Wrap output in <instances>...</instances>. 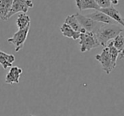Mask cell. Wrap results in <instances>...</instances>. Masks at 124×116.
I'll return each mask as SVG.
<instances>
[{
    "label": "cell",
    "instance_id": "obj_1",
    "mask_svg": "<svg viewBox=\"0 0 124 116\" xmlns=\"http://www.w3.org/2000/svg\"><path fill=\"white\" fill-rule=\"evenodd\" d=\"M123 31L118 24H102L95 34L100 46L106 47L108 43L121 34Z\"/></svg>",
    "mask_w": 124,
    "mask_h": 116
},
{
    "label": "cell",
    "instance_id": "obj_2",
    "mask_svg": "<svg viewBox=\"0 0 124 116\" xmlns=\"http://www.w3.org/2000/svg\"><path fill=\"white\" fill-rule=\"evenodd\" d=\"M79 42L78 44L80 45V52L85 53L92 50L94 48H96L100 46L95 34L91 32H85L80 33Z\"/></svg>",
    "mask_w": 124,
    "mask_h": 116
},
{
    "label": "cell",
    "instance_id": "obj_3",
    "mask_svg": "<svg viewBox=\"0 0 124 116\" xmlns=\"http://www.w3.org/2000/svg\"><path fill=\"white\" fill-rule=\"evenodd\" d=\"M95 59H96L98 62L101 63L102 70H104L107 75H109L116 66V63L113 62L111 53H110L107 47H104L102 52L100 54H96V55H95Z\"/></svg>",
    "mask_w": 124,
    "mask_h": 116
},
{
    "label": "cell",
    "instance_id": "obj_4",
    "mask_svg": "<svg viewBox=\"0 0 124 116\" xmlns=\"http://www.w3.org/2000/svg\"><path fill=\"white\" fill-rule=\"evenodd\" d=\"M29 31L30 26H27L24 29H19L18 31L15 32L12 37L7 40L8 43H11L15 47V52H19L23 48L24 44L27 39L28 34H29Z\"/></svg>",
    "mask_w": 124,
    "mask_h": 116
},
{
    "label": "cell",
    "instance_id": "obj_5",
    "mask_svg": "<svg viewBox=\"0 0 124 116\" xmlns=\"http://www.w3.org/2000/svg\"><path fill=\"white\" fill-rule=\"evenodd\" d=\"M76 16L77 20H78V22L82 26V27L85 30V31L87 32H91L94 34H96L97 31H99L100 27L101 26V23H99L97 21H95L92 19L88 18L86 15H83L79 13L74 14Z\"/></svg>",
    "mask_w": 124,
    "mask_h": 116
},
{
    "label": "cell",
    "instance_id": "obj_6",
    "mask_svg": "<svg viewBox=\"0 0 124 116\" xmlns=\"http://www.w3.org/2000/svg\"><path fill=\"white\" fill-rule=\"evenodd\" d=\"M33 7H34V3L32 2V0H13L11 9L8 13L7 20L20 12L26 13L28 12L29 9L33 8Z\"/></svg>",
    "mask_w": 124,
    "mask_h": 116
},
{
    "label": "cell",
    "instance_id": "obj_7",
    "mask_svg": "<svg viewBox=\"0 0 124 116\" xmlns=\"http://www.w3.org/2000/svg\"><path fill=\"white\" fill-rule=\"evenodd\" d=\"M22 72H23V70H22L21 68L18 67V66H12L10 68V70L8 71V73L6 75L5 83L8 84V85L19 84L20 83V78Z\"/></svg>",
    "mask_w": 124,
    "mask_h": 116
},
{
    "label": "cell",
    "instance_id": "obj_8",
    "mask_svg": "<svg viewBox=\"0 0 124 116\" xmlns=\"http://www.w3.org/2000/svg\"><path fill=\"white\" fill-rule=\"evenodd\" d=\"M100 11H101L102 13H104L105 15H106L107 16H109L111 20H113L118 25H121V26H123L124 27V23L123 21V17L121 16L119 11H118L116 9H115L112 5H111V7H109V8L101 9Z\"/></svg>",
    "mask_w": 124,
    "mask_h": 116
},
{
    "label": "cell",
    "instance_id": "obj_9",
    "mask_svg": "<svg viewBox=\"0 0 124 116\" xmlns=\"http://www.w3.org/2000/svg\"><path fill=\"white\" fill-rule=\"evenodd\" d=\"M88 18L92 19L95 21H97L99 23L101 24H117L116 22H115L113 20H111L109 16H107L106 15H105L104 13H102L100 10H95V12L90 15H86Z\"/></svg>",
    "mask_w": 124,
    "mask_h": 116
},
{
    "label": "cell",
    "instance_id": "obj_10",
    "mask_svg": "<svg viewBox=\"0 0 124 116\" xmlns=\"http://www.w3.org/2000/svg\"><path fill=\"white\" fill-rule=\"evenodd\" d=\"M75 3L80 11L86 9L100 10V7L97 5L95 0H75Z\"/></svg>",
    "mask_w": 124,
    "mask_h": 116
},
{
    "label": "cell",
    "instance_id": "obj_11",
    "mask_svg": "<svg viewBox=\"0 0 124 116\" xmlns=\"http://www.w3.org/2000/svg\"><path fill=\"white\" fill-rule=\"evenodd\" d=\"M64 23L67 24L68 26H69L73 30H74L75 31H78L79 33H84L85 32V30L82 27V26L78 22V20H77L75 15H68L65 19V21Z\"/></svg>",
    "mask_w": 124,
    "mask_h": 116
},
{
    "label": "cell",
    "instance_id": "obj_12",
    "mask_svg": "<svg viewBox=\"0 0 124 116\" xmlns=\"http://www.w3.org/2000/svg\"><path fill=\"white\" fill-rule=\"evenodd\" d=\"M15 60V57L14 54H8L0 50V64L4 70H7L8 67H12Z\"/></svg>",
    "mask_w": 124,
    "mask_h": 116
},
{
    "label": "cell",
    "instance_id": "obj_13",
    "mask_svg": "<svg viewBox=\"0 0 124 116\" xmlns=\"http://www.w3.org/2000/svg\"><path fill=\"white\" fill-rule=\"evenodd\" d=\"M13 0H0V20H7V17L12 7Z\"/></svg>",
    "mask_w": 124,
    "mask_h": 116
},
{
    "label": "cell",
    "instance_id": "obj_14",
    "mask_svg": "<svg viewBox=\"0 0 124 116\" xmlns=\"http://www.w3.org/2000/svg\"><path fill=\"white\" fill-rule=\"evenodd\" d=\"M60 31L62 32V36H65V37L71 38L73 40H78L79 38L80 33L78 32V31H75L74 30H73L70 26L65 23L62 25V26L60 27Z\"/></svg>",
    "mask_w": 124,
    "mask_h": 116
},
{
    "label": "cell",
    "instance_id": "obj_15",
    "mask_svg": "<svg viewBox=\"0 0 124 116\" xmlns=\"http://www.w3.org/2000/svg\"><path fill=\"white\" fill-rule=\"evenodd\" d=\"M16 25L19 29H24L31 26V18L26 13L19 14L16 20Z\"/></svg>",
    "mask_w": 124,
    "mask_h": 116
},
{
    "label": "cell",
    "instance_id": "obj_16",
    "mask_svg": "<svg viewBox=\"0 0 124 116\" xmlns=\"http://www.w3.org/2000/svg\"><path fill=\"white\" fill-rule=\"evenodd\" d=\"M112 46L119 52V54L124 49V36L122 34L116 36L114 39L111 41Z\"/></svg>",
    "mask_w": 124,
    "mask_h": 116
},
{
    "label": "cell",
    "instance_id": "obj_17",
    "mask_svg": "<svg viewBox=\"0 0 124 116\" xmlns=\"http://www.w3.org/2000/svg\"><path fill=\"white\" fill-rule=\"evenodd\" d=\"M95 2H96L97 5L100 7V9H101L109 8V7H111L112 5L110 0H95Z\"/></svg>",
    "mask_w": 124,
    "mask_h": 116
},
{
    "label": "cell",
    "instance_id": "obj_18",
    "mask_svg": "<svg viewBox=\"0 0 124 116\" xmlns=\"http://www.w3.org/2000/svg\"><path fill=\"white\" fill-rule=\"evenodd\" d=\"M124 59V49L118 54V58L117 59Z\"/></svg>",
    "mask_w": 124,
    "mask_h": 116
},
{
    "label": "cell",
    "instance_id": "obj_19",
    "mask_svg": "<svg viewBox=\"0 0 124 116\" xmlns=\"http://www.w3.org/2000/svg\"><path fill=\"white\" fill-rule=\"evenodd\" d=\"M110 1H111V4H113V5H116L119 3V0H110Z\"/></svg>",
    "mask_w": 124,
    "mask_h": 116
},
{
    "label": "cell",
    "instance_id": "obj_20",
    "mask_svg": "<svg viewBox=\"0 0 124 116\" xmlns=\"http://www.w3.org/2000/svg\"><path fill=\"white\" fill-rule=\"evenodd\" d=\"M123 23H124V18H123Z\"/></svg>",
    "mask_w": 124,
    "mask_h": 116
},
{
    "label": "cell",
    "instance_id": "obj_21",
    "mask_svg": "<svg viewBox=\"0 0 124 116\" xmlns=\"http://www.w3.org/2000/svg\"><path fill=\"white\" fill-rule=\"evenodd\" d=\"M29 116H35V115H29Z\"/></svg>",
    "mask_w": 124,
    "mask_h": 116
}]
</instances>
